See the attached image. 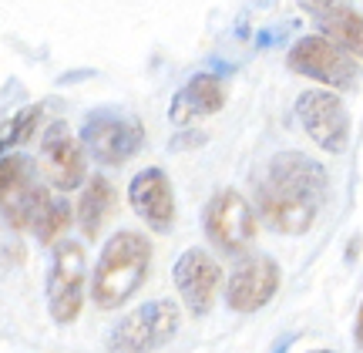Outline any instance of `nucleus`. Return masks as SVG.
<instances>
[{
    "label": "nucleus",
    "instance_id": "nucleus-1",
    "mask_svg": "<svg viewBox=\"0 0 363 353\" xmlns=\"http://www.w3.org/2000/svg\"><path fill=\"white\" fill-rule=\"evenodd\" d=\"M262 219L283 235H303L320 215L326 198V169L303 152H279L269 158L259 185Z\"/></svg>",
    "mask_w": 363,
    "mask_h": 353
},
{
    "label": "nucleus",
    "instance_id": "nucleus-2",
    "mask_svg": "<svg viewBox=\"0 0 363 353\" xmlns=\"http://www.w3.org/2000/svg\"><path fill=\"white\" fill-rule=\"evenodd\" d=\"M152 266V242L135 229L115 232L101 249L91 276V300L98 310H121L142 289Z\"/></svg>",
    "mask_w": 363,
    "mask_h": 353
},
{
    "label": "nucleus",
    "instance_id": "nucleus-3",
    "mask_svg": "<svg viewBox=\"0 0 363 353\" xmlns=\"http://www.w3.org/2000/svg\"><path fill=\"white\" fill-rule=\"evenodd\" d=\"M286 65L303 78H313L326 88H337V91H350L360 81L357 57L350 51H343L340 44H333L330 38H320V34L299 38L286 54Z\"/></svg>",
    "mask_w": 363,
    "mask_h": 353
},
{
    "label": "nucleus",
    "instance_id": "nucleus-4",
    "mask_svg": "<svg viewBox=\"0 0 363 353\" xmlns=\"http://www.w3.org/2000/svg\"><path fill=\"white\" fill-rule=\"evenodd\" d=\"M179 306L172 300H152L142 303L138 310H131L125 320H118L108 350L111 353H152L175 337L179 330Z\"/></svg>",
    "mask_w": 363,
    "mask_h": 353
},
{
    "label": "nucleus",
    "instance_id": "nucleus-5",
    "mask_svg": "<svg viewBox=\"0 0 363 353\" xmlns=\"http://www.w3.org/2000/svg\"><path fill=\"white\" fill-rule=\"evenodd\" d=\"M0 209H4V219H7L11 229H17V232L30 229L38 235V242H44V246H51L54 239L71 225V219H74V212H71V206L65 198H54L38 182L30 189H24L21 196L0 202Z\"/></svg>",
    "mask_w": 363,
    "mask_h": 353
},
{
    "label": "nucleus",
    "instance_id": "nucleus-6",
    "mask_svg": "<svg viewBox=\"0 0 363 353\" xmlns=\"http://www.w3.org/2000/svg\"><path fill=\"white\" fill-rule=\"evenodd\" d=\"M256 232H259L256 212L239 192L222 189L219 196H212V202L206 206V235L219 252L242 256L256 242Z\"/></svg>",
    "mask_w": 363,
    "mask_h": 353
},
{
    "label": "nucleus",
    "instance_id": "nucleus-7",
    "mask_svg": "<svg viewBox=\"0 0 363 353\" xmlns=\"http://www.w3.org/2000/svg\"><path fill=\"white\" fill-rule=\"evenodd\" d=\"M81 145L101 165H121L142 152L145 128L138 118H125L115 111H91L81 125Z\"/></svg>",
    "mask_w": 363,
    "mask_h": 353
},
{
    "label": "nucleus",
    "instance_id": "nucleus-8",
    "mask_svg": "<svg viewBox=\"0 0 363 353\" xmlns=\"http://www.w3.org/2000/svg\"><path fill=\"white\" fill-rule=\"evenodd\" d=\"M84 303V249L78 242H61L54 249L51 276H48V310L54 323H74Z\"/></svg>",
    "mask_w": 363,
    "mask_h": 353
},
{
    "label": "nucleus",
    "instance_id": "nucleus-9",
    "mask_svg": "<svg viewBox=\"0 0 363 353\" xmlns=\"http://www.w3.org/2000/svg\"><path fill=\"white\" fill-rule=\"evenodd\" d=\"M296 118L303 131L310 135L313 142L320 145L323 152H347L350 145V115L340 101V94L333 91H303L296 101Z\"/></svg>",
    "mask_w": 363,
    "mask_h": 353
},
{
    "label": "nucleus",
    "instance_id": "nucleus-10",
    "mask_svg": "<svg viewBox=\"0 0 363 353\" xmlns=\"http://www.w3.org/2000/svg\"><path fill=\"white\" fill-rule=\"evenodd\" d=\"M279 266L269 256H246L225 283V303L235 313H256L279 293Z\"/></svg>",
    "mask_w": 363,
    "mask_h": 353
},
{
    "label": "nucleus",
    "instance_id": "nucleus-11",
    "mask_svg": "<svg viewBox=\"0 0 363 353\" xmlns=\"http://www.w3.org/2000/svg\"><path fill=\"white\" fill-rule=\"evenodd\" d=\"M172 276H175L179 296L185 300V310L192 316H206L212 310V303H216V293H219L222 283L219 262L212 259L206 249H189V252L179 256Z\"/></svg>",
    "mask_w": 363,
    "mask_h": 353
},
{
    "label": "nucleus",
    "instance_id": "nucleus-12",
    "mask_svg": "<svg viewBox=\"0 0 363 353\" xmlns=\"http://www.w3.org/2000/svg\"><path fill=\"white\" fill-rule=\"evenodd\" d=\"M84 145H78V138L67 131L65 121H54L51 128L44 131V142H40V169L44 179L61 189L71 192L84 182Z\"/></svg>",
    "mask_w": 363,
    "mask_h": 353
},
{
    "label": "nucleus",
    "instance_id": "nucleus-13",
    "mask_svg": "<svg viewBox=\"0 0 363 353\" xmlns=\"http://www.w3.org/2000/svg\"><path fill=\"white\" fill-rule=\"evenodd\" d=\"M131 209L138 212L148 229L155 232H172L175 225V196H172V182L162 169H142L131 179L128 189Z\"/></svg>",
    "mask_w": 363,
    "mask_h": 353
},
{
    "label": "nucleus",
    "instance_id": "nucleus-14",
    "mask_svg": "<svg viewBox=\"0 0 363 353\" xmlns=\"http://www.w3.org/2000/svg\"><path fill=\"white\" fill-rule=\"evenodd\" d=\"M313 17L320 34L340 44L353 57H363V13L353 7V0H296Z\"/></svg>",
    "mask_w": 363,
    "mask_h": 353
},
{
    "label": "nucleus",
    "instance_id": "nucleus-15",
    "mask_svg": "<svg viewBox=\"0 0 363 353\" xmlns=\"http://www.w3.org/2000/svg\"><path fill=\"white\" fill-rule=\"evenodd\" d=\"M222 105H225V84L216 74H195L172 98L169 118L182 128V125H192L195 118H208L222 111Z\"/></svg>",
    "mask_w": 363,
    "mask_h": 353
},
{
    "label": "nucleus",
    "instance_id": "nucleus-16",
    "mask_svg": "<svg viewBox=\"0 0 363 353\" xmlns=\"http://www.w3.org/2000/svg\"><path fill=\"white\" fill-rule=\"evenodd\" d=\"M111 202H115V189L104 175H91L84 192L78 198V225L88 239H98L104 219L111 215Z\"/></svg>",
    "mask_w": 363,
    "mask_h": 353
},
{
    "label": "nucleus",
    "instance_id": "nucleus-17",
    "mask_svg": "<svg viewBox=\"0 0 363 353\" xmlns=\"http://www.w3.org/2000/svg\"><path fill=\"white\" fill-rule=\"evenodd\" d=\"M30 185H34V165L21 155H4V162H0V202L21 196Z\"/></svg>",
    "mask_w": 363,
    "mask_h": 353
},
{
    "label": "nucleus",
    "instance_id": "nucleus-18",
    "mask_svg": "<svg viewBox=\"0 0 363 353\" xmlns=\"http://www.w3.org/2000/svg\"><path fill=\"white\" fill-rule=\"evenodd\" d=\"M44 118V108L40 105H30V108H21L13 118L4 121V135H0V145L4 148H17V145H24L34 128H38V121Z\"/></svg>",
    "mask_w": 363,
    "mask_h": 353
},
{
    "label": "nucleus",
    "instance_id": "nucleus-19",
    "mask_svg": "<svg viewBox=\"0 0 363 353\" xmlns=\"http://www.w3.org/2000/svg\"><path fill=\"white\" fill-rule=\"evenodd\" d=\"M353 337H357V347L363 350V303H360V313H357V327H353Z\"/></svg>",
    "mask_w": 363,
    "mask_h": 353
},
{
    "label": "nucleus",
    "instance_id": "nucleus-20",
    "mask_svg": "<svg viewBox=\"0 0 363 353\" xmlns=\"http://www.w3.org/2000/svg\"><path fill=\"white\" fill-rule=\"evenodd\" d=\"M313 353H333V350H313Z\"/></svg>",
    "mask_w": 363,
    "mask_h": 353
}]
</instances>
